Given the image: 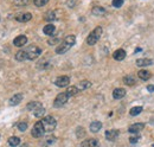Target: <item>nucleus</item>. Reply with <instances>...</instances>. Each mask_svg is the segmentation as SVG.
Masks as SVG:
<instances>
[{
	"instance_id": "9b49d317",
	"label": "nucleus",
	"mask_w": 154,
	"mask_h": 147,
	"mask_svg": "<svg viewBox=\"0 0 154 147\" xmlns=\"http://www.w3.org/2000/svg\"><path fill=\"white\" fill-rule=\"evenodd\" d=\"M119 134H120V132L117 129H110V131L106 132V138L109 141H114V140H116V138L119 136Z\"/></svg>"
},
{
	"instance_id": "2eb2a0df",
	"label": "nucleus",
	"mask_w": 154,
	"mask_h": 147,
	"mask_svg": "<svg viewBox=\"0 0 154 147\" xmlns=\"http://www.w3.org/2000/svg\"><path fill=\"white\" fill-rule=\"evenodd\" d=\"M21 100H23V94H16L10 99V104L11 106H17L21 102Z\"/></svg>"
},
{
	"instance_id": "f704fd0d",
	"label": "nucleus",
	"mask_w": 154,
	"mask_h": 147,
	"mask_svg": "<svg viewBox=\"0 0 154 147\" xmlns=\"http://www.w3.org/2000/svg\"><path fill=\"white\" fill-rule=\"evenodd\" d=\"M48 43H49V45H55L57 43H60V40H59V38H51L48 40Z\"/></svg>"
},
{
	"instance_id": "f257e3e1",
	"label": "nucleus",
	"mask_w": 154,
	"mask_h": 147,
	"mask_svg": "<svg viewBox=\"0 0 154 147\" xmlns=\"http://www.w3.org/2000/svg\"><path fill=\"white\" fill-rule=\"evenodd\" d=\"M76 43V37L74 35H70V36H67L63 42H60V44L56 48V52L58 55H63L65 52H68L70 50V48H72Z\"/></svg>"
},
{
	"instance_id": "7c9ffc66",
	"label": "nucleus",
	"mask_w": 154,
	"mask_h": 147,
	"mask_svg": "<svg viewBox=\"0 0 154 147\" xmlns=\"http://www.w3.org/2000/svg\"><path fill=\"white\" fill-rule=\"evenodd\" d=\"M13 3L17 6H26L28 4V0H13Z\"/></svg>"
},
{
	"instance_id": "4be33fe9",
	"label": "nucleus",
	"mask_w": 154,
	"mask_h": 147,
	"mask_svg": "<svg viewBox=\"0 0 154 147\" xmlns=\"http://www.w3.org/2000/svg\"><path fill=\"white\" fill-rule=\"evenodd\" d=\"M123 83H125L126 85H134V84H135V78H134V76H132V75L125 76V77H123Z\"/></svg>"
},
{
	"instance_id": "c756f323",
	"label": "nucleus",
	"mask_w": 154,
	"mask_h": 147,
	"mask_svg": "<svg viewBox=\"0 0 154 147\" xmlns=\"http://www.w3.org/2000/svg\"><path fill=\"white\" fill-rule=\"evenodd\" d=\"M33 3H35L36 6L42 7V6H44V5H46L49 3V0H33Z\"/></svg>"
},
{
	"instance_id": "b1692460",
	"label": "nucleus",
	"mask_w": 154,
	"mask_h": 147,
	"mask_svg": "<svg viewBox=\"0 0 154 147\" xmlns=\"http://www.w3.org/2000/svg\"><path fill=\"white\" fill-rule=\"evenodd\" d=\"M150 72L149 71H147V70H141V71H139V78H141L142 81H148L149 78H150Z\"/></svg>"
},
{
	"instance_id": "4468645a",
	"label": "nucleus",
	"mask_w": 154,
	"mask_h": 147,
	"mask_svg": "<svg viewBox=\"0 0 154 147\" xmlns=\"http://www.w3.org/2000/svg\"><path fill=\"white\" fill-rule=\"evenodd\" d=\"M143 127H145L143 124H134V125L129 126L128 132L129 133H139V132H141L143 129Z\"/></svg>"
},
{
	"instance_id": "6ab92c4d",
	"label": "nucleus",
	"mask_w": 154,
	"mask_h": 147,
	"mask_svg": "<svg viewBox=\"0 0 154 147\" xmlns=\"http://www.w3.org/2000/svg\"><path fill=\"white\" fill-rule=\"evenodd\" d=\"M101 128H102V124L100 121H94V122L90 124V131L92 133H97Z\"/></svg>"
},
{
	"instance_id": "e433bc0d",
	"label": "nucleus",
	"mask_w": 154,
	"mask_h": 147,
	"mask_svg": "<svg viewBox=\"0 0 154 147\" xmlns=\"http://www.w3.org/2000/svg\"><path fill=\"white\" fill-rule=\"evenodd\" d=\"M147 90L150 92V93H153V92H154V85H148V87H147Z\"/></svg>"
},
{
	"instance_id": "a211bd4d",
	"label": "nucleus",
	"mask_w": 154,
	"mask_h": 147,
	"mask_svg": "<svg viewBox=\"0 0 154 147\" xmlns=\"http://www.w3.org/2000/svg\"><path fill=\"white\" fill-rule=\"evenodd\" d=\"M16 60L18 62H24L27 60V55H26V51L25 50H20L16 53Z\"/></svg>"
},
{
	"instance_id": "aec40b11",
	"label": "nucleus",
	"mask_w": 154,
	"mask_h": 147,
	"mask_svg": "<svg viewBox=\"0 0 154 147\" xmlns=\"http://www.w3.org/2000/svg\"><path fill=\"white\" fill-rule=\"evenodd\" d=\"M152 63H153V61L148 60V58H141V60L136 61V65L138 67H147V65H150Z\"/></svg>"
},
{
	"instance_id": "c85d7f7f",
	"label": "nucleus",
	"mask_w": 154,
	"mask_h": 147,
	"mask_svg": "<svg viewBox=\"0 0 154 147\" xmlns=\"http://www.w3.org/2000/svg\"><path fill=\"white\" fill-rule=\"evenodd\" d=\"M44 114H45V109H44L43 107H40V108H38V109H36V110L33 111V115L37 116V117H42Z\"/></svg>"
},
{
	"instance_id": "dca6fc26",
	"label": "nucleus",
	"mask_w": 154,
	"mask_h": 147,
	"mask_svg": "<svg viewBox=\"0 0 154 147\" xmlns=\"http://www.w3.org/2000/svg\"><path fill=\"white\" fill-rule=\"evenodd\" d=\"M55 30H56L55 25H52V24H48V25L44 26L43 32H44V35H46V36H52L53 32H55Z\"/></svg>"
},
{
	"instance_id": "5701e85b",
	"label": "nucleus",
	"mask_w": 154,
	"mask_h": 147,
	"mask_svg": "<svg viewBox=\"0 0 154 147\" xmlns=\"http://www.w3.org/2000/svg\"><path fill=\"white\" fill-rule=\"evenodd\" d=\"M90 87H91V83L89 81H87V80L81 81L79 84L77 85V88H78L79 90H85V89H88V88H90Z\"/></svg>"
},
{
	"instance_id": "72a5a7b5",
	"label": "nucleus",
	"mask_w": 154,
	"mask_h": 147,
	"mask_svg": "<svg viewBox=\"0 0 154 147\" xmlns=\"http://www.w3.org/2000/svg\"><path fill=\"white\" fill-rule=\"evenodd\" d=\"M84 134H85V132H84L83 127H78V128H77V132H76V135H77L78 138H81V136H84Z\"/></svg>"
},
{
	"instance_id": "423d86ee",
	"label": "nucleus",
	"mask_w": 154,
	"mask_h": 147,
	"mask_svg": "<svg viewBox=\"0 0 154 147\" xmlns=\"http://www.w3.org/2000/svg\"><path fill=\"white\" fill-rule=\"evenodd\" d=\"M45 133V129H44V126H43V122L42 121H38L35 124L33 128H32V132H31V134H32L33 138H42Z\"/></svg>"
},
{
	"instance_id": "412c9836",
	"label": "nucleus",
	"mask_w": 154,
	"mask_h": 147,
	"mask_svg": "<svg viewBox=\"0 0 154 147\" xmlns=\"http://www.w3.org/2000/svg\"><path fill=\"white\" fill-rule=\"evenodd\" d=\"M91 13L94 16H104L106 14V10L101 6H95L94 9L91 10Z\"/></svg>"
},
{
	"instance_id": "ddd939ff",
	"label": "nucleus",
	"mask_w": 154,
	"mask_h": 147,
	"mask_svg": "<svg viewBox=\"0 0 154 147\" xmlns=\"http://www.w3.org/2000/svg\"><path fill=\"white\" fill-rule=\"evenodd\" d=\"M125 95H126V90L123 89V88H116L113 92V97L115 100H120L122 97H125Z\"/></svg>"
},
{
	"instance_id": "393cba45",
	"label": "nucleus",
	"mask_w": 154,
	"mask_h": 147,
	"mask_svg": "<svg viewBox=\"0 0 154 147\" xmlns=\"http://www.w3.org/2000/svg\"><path fill=\"white\" fill-rule=\"evenodd\" d=\"M78 92H79V89L77 88V85H72V87H69V88H68L67 94L71 97V96H75L76 94H78Z\"/></svg>"
},
{
	"instance_id": "7ed1b4c3",
	"label": "nucleus",
	"mask_w": 154,
	"mask_h": 147,
	"mask_svg": "<svg viewBox=\"0 0 154 147\" xmlns=\"http://www.w3.org/2000/svg\"><path fill=\"white\" fill-rule=\"evenodd\" d=\"M25 51H26V55H27V60H30V61L36 60L37 57H39L42 55V49L38 48V46H36V45L28 46Z\"/></svg>"
},
{
	"instance_id": "bb28decb",
	"label": "nucleus",
	"mask_w": 154,
	"mask_h": 147,
	"mask_svg": "<svg viewBox=\"0 0 154 147\" xmlns=\"http://www.w3.org/2000/svg\"><path fill=\"white\" fill-rule=\"evenodd\" d=\"M44 19H45L46 21H52V20H55V19H56V14H55V12H53V11H49V12H46L45 16H44Z\"/></svg>"
},
{
	"instance_id": "39448f33",
	"label": "nucleus",
	"mask_w": 154,
	"mask_h": 147,
	"mask_svg": "<svg viewBox=\"0 0 154 147\" xmlns=\"http://www.w3.org/2000/svg\"><path fill=\"white\" fill-rule=\"evenodd\" d=\"M69 99H70V96L67 94V92L60 93V94H58V95L56 96V99H55V101H53V106H55V107H57V108L63 107V106L68 102V100H69Z\"/></svg>"
},
{
	"instance_id": "0eeeda50",
	"label": "nucleus",
	"mask_w": 154,
	"mask_h": 147,
	"mask_svg": "<svg viewBox=\"0 0 154 147\" xmlns=\"http://www.w3.org/2000/svg\"><path fill=\"white\" fill-rule=\"evenodd\" d=\"M70 83V77L69 76H59L55 80V84L59 88H64V87H68Z\"/></svg>"
},
{
	"instance_id": "473e14b6",
	"label": "nucleus",
	"mask_w": 154,
	"mask_h": 147,
	"mask_svg": "<svg viewBox=\"0 0 154 147\" xmlns=\"http://www.w3.org/2000/svg\"><path fill=\"white\" fill-rule=\"evenodd\" d=\"M18 129H19L20 132H25V131L27 129V124H26V122H19V124H18Z\"/></svg>"
},
{
	"instance_id": "a878e982",
	"label": "nucleus",
	"mask_w": 154,
	"mask_h": 147,
	"mask_svg": "<svg viewBox=\"0 0 154 147\" xmlns=\"http://www.w3.org/2000/svg\"><path fill=\"white\" fill-rule=\"evenodd\" d=\"M19 143H20V139H19L18 136H11V138H9V145H10V146L16 147V146H18Z\"/></svg>"
},
{
	"instance_id": "1a4fd4ad",
	"label": "nucleus",
	"mask_w": 154,
	"mask_h": 147,
	"mask_svg": "<svg viewBox=\"0 0 154 147\" xmlns=\"http://www.w3.org/2000/svg\"><path fill=\"white\" fill-rule=\"evenodd\" d=\"M31 18H32V14L26 12V13H18L16 16V20L19 21V23H26L28 20H31Z\"/></svg>"
},
{
	"instance_id": "f03ea898",
	"label": "nucleus",
	"mask_w": 154,
	"mask_h": 147,
	"mask_svg": "<svg viewBox=\"0 0 154 147\" xmlns=\"http://www.w3.org/2000/svg\"><path fill=\"white\" fill-rule=\"evenodd\" d=\"M102 31H103V30H102L101 26L95 27L94 30L91 31V33L88 36V38H87V44H88V45H95V44L99 42V39L101 38Z\"/></svg>"
},
{
	"instance_id": "6e6552de",
	"label": "nucleus",
	"mask_w": 154,
	"mask_h": 147,
	"mask_svg": "<svg viewBox=\"0 0 154 147\" xmlns=\"http://www.w3.org/2000/svg\"><path fill=\"white\" fill-rule=\"evenodd\" d=\"M26 43H27V37H26V36H23V35L18 36V37H16V38L13 39V45L17 46V48H21V46H24Z\"/></svg>"
},
{
	"instance_id": "cd10ccee",
	"label": "nucleus",
	"mask_w": 154,
	"mask_h": 147,
	"mask_svg": "<svg viewBox=\"0 0 154 147\" xmlns=\"http://www.w3.org/2000/svg\"><path fill=\"white\" fill-rule=\"evenodd\" d=\"M141 111H142V107H133V108L131 109L129 114H131L132 116H136V115H139Z\"/></svg>"
},
{
	"instance_id": "9d476101",
	"label": "nucleus",
	"mask_w": 154,
	"mask_h": 147,
	"mask_svg": "<svg viewBox=\"0 0 154 147\" xmlns=\"http://www.w3.org/2000/svg\"><path fill=\"white\" fill-rule=\"evenodd\" d=\"M113 57H114V60H116V61H122V60H125V58H126V51L123 49H117L113 53Z\"/></svg>"
},
{
	"instance_id": "c9c22d12",
	"label": "nucleus",
	"mask_w": 154,
	"mask_h": 147,
	"mask_svg": "<svg viewBox=\"0 0 154 147\" xmlns=\"http://www.w3.org/2000/svg\"><path fill=\"white\" fill-rule=\"evenodd\" d=\"M139 140H140V136L135 135V136H132V138L129 139V142H131V143H136Z\"/></svg>"
},
{
	"instance_id": "f8f14e48",
	"label": "nucleus",
	"mask_w": 154,
	"mask_h": 147,
	"mask_svg": "<svg viewBox=\"0 0 154 147\" xmlns=\"http://www.w3.org/2000/svg\"><path fill=\"white\" fill-rule=\"evenodd\" d=\"M81 147H99V141L96 139H88L81 143Z\"/></svg>"
},
{
	"instance_id": "f3484780",
	"label": "nucleus",
	"mask_w": 154,
	"mask_h": 147,
	"mask_svg": "<svg viewBox=\"0 0 154 147\" xmlns=\"http://www.w3.org/2000/svg\"><path fill=\"white\" fill-rule=\"evenodd\" d=\"M40 107H43L40 102L33 101V102H30V103H27V106H26V109H27V110H31V111H35L36 109H38V108H40Z\"/></svg>"
},
{
	"instance_id": "20e7f679",
	"label": "nucleus",
	"mask_w": 154,
	"mask_h": 147,
	"mask_svg": "<svg viewBox=\"0 0 154 147\" xmlns=\"http://www.w3.org/2000/svg\"><path fill=\"white\" fill-rule=\"evenodd\" d=\"M42 122H43L45 132H52L56 128V125H57V121H56V119L53 116H45L42 120Z\"/></svg>"
},
{
	"instance_id": "2f4dec72",
	"label": "nucleus",
	"mask_w": 154,
	"mask_h": 147,
	"mask_svg": "<svg viewBox=\"0 0 154 147\" xmlns=\"http://www.w3.org/2000/svg\"><path fill=\"white\" fill-rule=\"evenodd\" d=\"M113 6L116 7V9H120L122 5H123V0H113Z\"/></svg>"
}]
</instances>
